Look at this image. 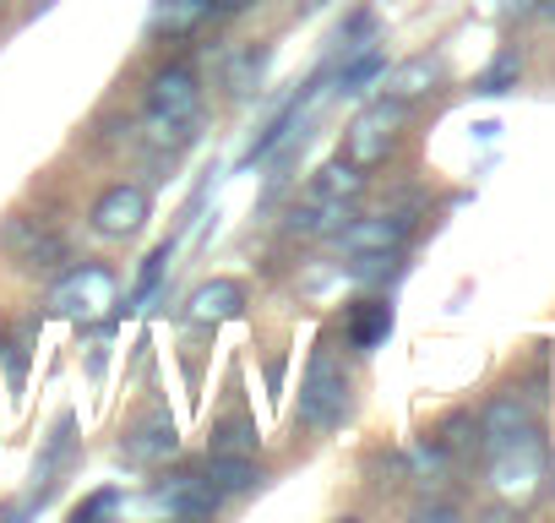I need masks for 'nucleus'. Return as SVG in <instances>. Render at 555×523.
<instances>
[{"label": "nucleus", "instance_id": "17", "mask_svg": "<svg viewBox=\"0 0 555 523\" xmlns=\"http://www.w3.org/2000/svg\"><path fill=\"white\" fill-rule=\"evenodd\" d=\"M387 333H392V306H387V301H360L354 317H349V339H354V349H376Z\"/></svg>", "mask_w": 555, "mask_h": 523}, {"label": "nucleus", "instance_id": "14", "mask_svg": "<svg viewBox=\"0 0 555 523\" xmlns=\"http://www.w3.org/2000/svg\"><path fill=\"white\" fill-rule=\"evenodd\" d=\"M207 17H212V0H158L147 34H153V39H185V34H196Z\"/></svg>", "mask_w": 555, "mask_h": 523}, {"label": "nucleus", "instance_id": "28", "mask_svg": "<svg viewBox=\"0 0 555 523\" xmlns=\"http://www.w3.org/2000/svg\"><path fill=\"white\" fill-rule=\"evenodd\" d=\"M250 0H212V17H234V12H245Z\"/></svg>", "mask_w": 555, "mask_h": 523}, {"label": "nucleus", "instance_id": "1", "mask_svg": "<svg viewBox=\"0 0 555 523\" xmlns=\"http://www.w3.org/2000/svg\"><path fill=\"white\" fill-rule=\"evenodd\" d=\"M344 414H349V371L322 349L306 371V387H300V420L317 431H338Z\"/></svg>", "mask_w": 555, "mask_h": 523}, {"label": "nucleus", "instance_id": "20", "mask_svg": "<svg viewBox=\"0 0 555 523\" xmlns=\"http://www.w3.org/2000/svg\"><path fill=\"white\" fill-rule=\"evenodd\" d=\"M261 72H267V50H245V55L229 61V77H223V82H229L234 99H245V93L261 82Z\"/></svg>", "mask_w": 555, "mask_h": 523}, {"label": "nucleus", "instance_id": "15", "mask_svg": "<svg viewBox=\"0 0 555 523\" xmlns=\"http://www.w3.org/2000/svg\"><path fill=\"white\" fill-rule=\"evenodd\" d=\"M202 480H207L218 496H245V490L261 485V469L250 463V452H212V463H207Z\"/></svg>", "mask_w": 555, "mask_h": 523}, {"label": "nucleus", "instance_id": "7", "mask_svg": "<svg viewBox=\"0 0 555 523\" xmlns=\"http://www.w3.org/2000/svg\"><path fill=\"white\" fill-rule=\"evenodd\" d=\"M147 224V191L142 186H109L104 196H99V207H93V229L99 234H109V240H126V234H137Z\"/></svg>", "mask_w": 555, "mask_h": 523}, {"label": "nucleus", "instance_id": "22", "mask_svg": "<svg viewBox=\"0 0 555 523\" xmlns=\"http://www.w3.org/2000/svg\"><path fill=\"white\" fill-rule=\"evenodd\" d=\"M382 72H387V55H382V50H360V55L344 66V93H360V88H371Z\"/></svg>", "mask_w": 555, "mask_h": 523}, {"label": "nucleus", "instance_id": "5", "mask_svg": "<svg viewBox=\"0 0 555 523\" xmlns=\"http://www.w3.org/2000/svg\"><path fill=\"white\" fill-rule=\"evenodd\" d=\"M196 110H202V82H196V72H191V66H164V72L153 77V88H147V120L185 131V126L196 120Z\"/></svg>", "mask_w": 555, "mask_h": 523}, {"label": "nucleus", "instance_id": "2", "mask_svg": "<svg viewBox=\"0 0 555 523\" xmlns=\"http://www.w3.org/2000/svg\"><path fill=\"white\" fill-rule=\"evenodd\" d=\"M115 306V273L99 268V262H82V268H72L55 290H50V311L61 317H77V322H93Z\"/></svg>", "mask_w": 555, "mask_h": 523}, {"label": "nucleus", "instance_id": "3", "mask_svg": "<svg viewBox=\"0 0 555 523\" xmlns=\"http://www.w3.org/2000/svg\"><path fill=\"white\" fill-rule=\"evenodd\" d=\"M0 251H7L17 268H28V273H50V268L66 262V240L50 224L28 218V213H12L7 224H0Z\"/></svg>", "mask_w": 555, "mask_h": 523}, {"label": "nucleus", "instance_id": "4", "mask_svg": "<svg viewBox=\"0 0 555 523\" xmlns=\"http://www.w3.org/2000/svg\"><path fill=\"white\" fill-rule=\"evenodd\" d=\"M398 126H403V99H382L371 104L365 115H354V126L344 131V158H354L360 169L382 164L398 142Z\"/></svg>", "mask_w": 555, "mask_h": 523}, {"label": "nucleus", "instance_id": "8", "mask_svg": "<svg viewBox=\"0 0 555 523\" xmlns=\"http://www.w3.org/2000/svg\"><path fill=\"white\" fill-rule=\"evenodd\" d=\"M240 311H245V290H240L234 279H207V284H196L191 301H185V322H191V328H218V322H229V317H240Z\"/></svg>", "mask_w": 555, "mask_h": 523}, {"label": "nucleus", "instance_id": "21", "mask_svg": "<svg viewBox=\"0 0 555 523\" xmlns=\"http://www.w3.org/2000/svg\"><path fill=\"white\" fill-rule=\"evenodd\" d=\"M436 447H441L447 458H474V452L485 447V436H479V425H474V420H463V414H457V420L441 431V442H436Z\"/></svg>", "mask_w": 555, "mask_h": 523}, {"label": "nucleus", "instance_id": "25", "mask_svg": "<svg viewBox=\"0 0 555 523\" xmlns=\"http://www.w3.org/2000/svg\"><path fill=\"white\" fill-rule=\"evenodd\" d=\"M164 268H169V245H158V251L147 256V268H142V279H137V290H131V306H142V301H147V295L158 290Z\"/></svg>", "mask_w": 555, "mask_h": 523}, {"label": "nucleus", "instance_id": "10", "mask_svg": "<svg viewBox=\"0 0 555 523\" xmlns=\"http://www.w3.org/2000/svg\"><path fill=\"white\" fill-rule=\"evenodd\" d=\"M175 447H180V431H175L169 414H147V420L131 425L126 442H120V452H126L131 463H164V458H175Z\"/></svg>", "mask_w": 555, "mask_h": 523}, {"label": "nucleus", "instance_id": "26", "mask_svg": "<svg viewBox=\"0 0 555 523\" xmlns=\"http://www.w3.org/2000/svg\"><path fill=\"white\" fill-rule=\"evenodd\" d=\"M512 72H517V61H512V55H501V61H495V66L485 72V82H479V93H501V88L512 82Z\"/></svg>", "mask_w": 555, "mask_h": 523}, {"label": "nucleus", "instance_id": "18", "mask_svg": "<svg viewBox=\"0 0 555 523\" xmlns=\"http://www.w3.org/2000/svg\"><path fill=\"white\" fill-rule=\"evenodd\" d=\"M349 273H354L360 284H392V279L403 273V256H398V251H354Z\"/></svg>", "mask_w": 555, "mask_h": 523}, {"label": "nucleus", "instance_id": "24", "mask_svg": "<svg viewBox=\"0 0 555 523\" xmlns=\"http://www.w3.org/2000/svg\"><path fill=\"white\" fill-rule=\"evenodd\" d=\"M66 452H72V414H66V420L55 425V442H50V452H44V458L34 463V480H50V474H55V469L66 463Z\"/></svg>", "mask_w": 555, "mask_h": 523}, {"label": "nucleus", "instance_id": "12", "mask_svg": "<svg viewBox=\"0 0 555 523\" xmlns=\"http://www.w3.org/2000/svg\"><path fill=\"white\" fill-rule=\"evenodd\" d=\"M479 436H485V447H506V442H522V436H533V414H528V404L522 398H495L490 409H485V420H479Z\"/></svg>", "mask_w": 555, "mask_h": 523}, {"label": "nucleus", "instance_id": "23", "mask_svg": "<svg viewBox=\"0 0 555 523\" xmlns=\"http://www.w3.org/2000/svg\"><path fill=\"white\" fill-rule=\"evenodd\" d=\"M212 452H256V425L250 420H223L212 436Z\"/></svg>", "mask_w": 555, "mask_h": 523}, {"label": "nucleus", "instance_id": "11", "mask_svg": "<svg viewBox=\"0 0 555 523\" xmlns=\"http://www.w3.org/2000/svg\"><path fill=\"white\" fill-rule=\"evenodd\" d=\"M403 234H409V218L403 213H376V218H354V224L338 229V240L349 251H398Z\"/></svg>", "mask_w": 555, "mask_h": 523}, {"label": "nucleus", "instance_id": "27", "mask_svg": "<svg viewBox=\"0 0 555 523\" xmlns=\"http://www.w3.org/2000/svg\"><path fill=\"white\" fill-rule=\"evenodd\" d=\"M7 371H12V387H23V371H28V349L7 339Z\"/></svg>", "mask_w": 555, "mask_h": 523}, {"label": "nucleus", "instance_id": "9", "mask_svg": "<svg viewBox=\"0 0 555 523\" xmlns=\"http://www.w3.org/2000/svg\"><path fill=\"white\" fill-rule=\"evenodd\" d=\"M218 490L202 480V474H164L158 485H153V507H169V512H180V518H207V512H218Z\"/></svg>", "mask_w": 555, "mask_h": 523}, {"label": "nucleus", "instance_id": "13", "mask_svg": "<svg viewBox=\"0 0 555 523\" xmlns=\"http://www.w3.org/2000/svg\"><path fill=\"white\" fill-rule=\"evenodd\" d=\"M344 224H349V202L322 196V191H311V196L289 213V229H295V234H311V240H317V234H338Z\"/></svg>", "mask_w": 555, "mask_h": 523}, {"label": "nucleus", "instance_id": "19", "mask_svg": "<svg viewBox=\"0 0 555 523\" xmlns=\"http://www.w3.org/2000/svg\"><path fill=\"white\" fill-rule=\"evenodd\" d=\"M441 72H436V61H409L403 72H392V82H387V99H420V93H430V82H436Z\"/></svg>", "mask_w": 555, "mask_h": 523}, {"label": "nucleus", "instance_id": "6", "mask_svg": "<svg viewBox=\"0 0 555 523\" xmlns=\"http://www.w3.org/2000/svg\"><path fill=\"white\" fill-rule=\"evenodd\" d=\"M490 458H495V490L501 496H512V501H522L533 485H539V436H522V442H506V447H490Z\"/></svg>", "mask_w": 555, "mask_h": 523}, {"label": "nucleus", "instance_id": "29", "mask_svg": "<svg viewBox=\"0 0 555 523\" xmlns=\"http://www.w3.org/2000/svg\"><path fill=\"white\" fill-rule=\"evenodd\" d=\"M109 507H115V490H104V496H93V501H88L82 512H109Z\"/></svg>", "mask_w": 555, "mask_h": 523}, {"label": "nucleus", "instance_id": "16", "mask_svg": "<svg viewBox=\"0 0 555 523\" xmlns=\"http://www.w3.org/2000/svg\"><path fill=\"white\" fill-rule=\"evenodd\" d=\"M311 191H322V196H338V202H354L360 191H365V169L354 164V158H333V164H322L317 169V180H311Z\"/></svg>", "mask_w": 555, "mask_h": 523}]
</instances>
